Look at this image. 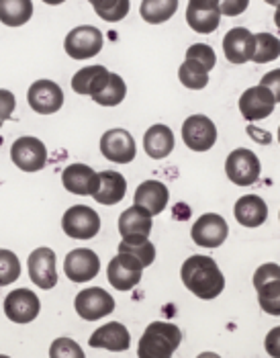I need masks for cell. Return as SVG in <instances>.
Here are the masks:
<instances>
[{"label":"cell","instance_id":"obj_38","mask_svg":"<svg viewBox=\"0 0 280 358\" xmlns=\"http://www.w3.org/2000/svg\"><path fill=\"white\" fill-rule=\"evenodd\" d=\"M248 6H250V0H219V13L223 17H237L246 13Z\"/></svg>","mask_w":280,"mask_h":358},{"label":"cell","instance_id":"obj_10","mask_svg":"<svg viewBox=\"0 0 280 358\" xmlns=\"http://www.w3.org/2000/svg\"><path fill=\"white\" fill-rule=\"evenodd\" d=\"M76 313L86 320V322H96V320H103L105 315H109L115 311V299L111 295L101 289V287H90L84 289L76 295Z\"/></svg>","mask_w":280,"mask_h":358},{"label":"cell","instance_id":"obj_36","mask_svg":"<svg viewBox=\"0 0 280 358\" xmlns=\"http://www.w3.org/2000/svg\"><path fill=\"white\" fill-rule=\"evenodd\" d=\"M50 355L54 358H82L84 357V352H82V348L74 342V340H70V338H57L56 342L52 344V348H50Z\"/></svg>","mask_w":280,"mask_h":358},{"label":"cell","instance_id":"obj_29","mask_svg":"<svg viewBox=\"0 0 280 358\" xmlns=\"http://www.w3.org/2000/svg\"><path fill=\"white\" fill-rule=\"evenodd\" d=\"M125 94H127V84L123 83V78L119 74H112L111 72L105 86L94 96H90V99L96 105H103V107H117V105L123 103Z\"/></svg>","mask_w":280,"mask_h":358},{"label":"cell","instance_id":"obj_5","mask_svg":"<svg viewBox=\"0 0 280 358\" xmlns=\"http://www.w3.org/2000/svg\"><path fill=\"white\" fill-rule=\"evenodd\" d=\"M105 43V37L101 33V29L92 27V25H80V27L72 29L64 41V50L72 59H88L101 54Z\"/></svg>","mask_w":280,"mask_h":358},{"label":"cell","instance_id":"obj_31","mask_svg":"<svg viewBox=\"0 0 280 358\" xmlns=\"http://www.w3.org/2000/svg\"><path fill=\"white\" fill-rule=\"evenodd\" d=\"M119 252H127L131 256H135L141 262L143 268L152 266L154 260H156V246L143 238V236H131V238H123L121 244H119Z\"/></svg>","mask_w":280,"mask_h":358},{"label":"cell","instance_id":"obj_6","mask_svg":"<svg viewBox=\"0 0 280 358\" xmlns=\"http://www.w3.org/2000/svg\"><path fill=\"white\" fill-rule=\"evenodd\" d=\"M61 229L74 240H90L101 231V217L86 205H74L64 213Z\"/></svg>","mask_w":280,"mask_h":358},{"label":"cell","instance_id":"obj_26","mask_svg":"<svg viewBox=\"0 0 280 358\" xmlns=\"http://www.w3.org/2000/svg\"><path fill=\"white\" fill-rule=\"evenodd\" d=\"M109 70L105 66H88L74 74L72 78V90L84 96H94L109 78Z\"/></svg>","mask_w":280,"mask_h":358},{"label":"cell","instance_id":"obj_25","mask_svg":"<svg viewBox=\"0 0 280 358\" xmlns=\"http://www.w3.org/2000/svg\"><path fill=\"white\" fill-rule=\"evenodd\" d=\"M143 148L145 154L154 160L168 158L174 150V134L168 125H152L143 136Z\"/></svg>","mask_w":280,"mask_h":358},{"label":"cell","instance_id":"obj_12","mask_svg":"<svg viewBox=\"0 0 280 358\" xmlns=\"http://www.w3.org/2000/svg\"><path fill=\"white\" fill-rule=\"evenodd\" d=\"M39 311H41V301L29 289H17L8 293L4 299V313L15 324H31L33 320H37Z\"/></svg>","mask_w":280,"mask_h":358},{"label":"cell","instance_id":"obj_33","mask_svg":"<svg viewBox=\"0 0 280 358\" xmlns=\"http://www.w3.org/2000/svg\"><path fill=\"white\" fill-rule=\"evenodd\" d=\"M280 54V41L272 33H258L253 35L252 59L256 64H266L277 59Z\"/></svg>","mask_w":280,"mask_h":358},{"label":"cell","instance_id":"obj_15","mask_svg":"<svg viewBox=\"0 0 280 358\" xmlns=\"http://www.w3.org/2000/svg\"><path fill=\"white\" fill-rule=\"evenodd\" d=\"M229 227L227 221L217 215V213H205L202 217H198L193 225V242L200 248H217L227 240Z\"/></svg>","mask_w":280,"mask_h":358},{"label":"cell","instance_id":"obj_16","mask_svg":"<svg viewBox=\"0 0 280 358\" xmlns=\"http://www.w3.org/2000/svg\"><path fill=\"white\" fill-rule=\"evenodd\" d=\"M101 271V258L96 252L88 248L72 250L64 260V273L72 282L92 280Z\"/></svg>","mask_w":280,"mask_h":358},{"label":"cell","instance_id":"obj_27","mask_svg":"<svg viewBox=\"0 0 280 358\" xmlns=\"http://www.w3.org/2000/svg\"><path fill=\"white\" fill-rule=\"evenodd\" d=\"M33 17L31 0H0V21L8 27H21Z\"/></svg>","mask_w":280,"mask_h":358},{"label":"cell","instance_id":"obj_42","mask_svg":"<svg viewBox=\"0 0 280 358\" xmlns=\"http://www.w3.org/2000/svg\"><path fill=\"white\" fill-rule=\"evenodd\" d=\"M268 4H274V6H279V0H266Z\"/></svg>","mask_w":280,"mask_h":358},{"label":"cell","instance_id":"obj_40","mask_svg":"<svg viewBox=\"0 0 280 358\" xmlns=\"http://www.w3.org/2000/svg\"><path fill=\"white\" fill-rule=\"evenodd\" d=\"M189 6L207 8V10H219V0H189Z\"/></svg>","mask_w":280,"mask_h":358},{"label":"cell","instance_id":"obj_23","mask_svg":"<svg viewBox=\"0 0 280 358\" xmlns=\"http://www.w3.org/2000/svg\"><path fill=\"white\" fill-rule=\"evenodd\" d=\"M127 193V180L121 172L115 170H103L98 172V191L92 194L96 203L101 205H117L125 199Z\"/></svg>","mask_w":280,"mask_h":358},{"label":"cell","instance_id":"obj_14","mask_svg":"<svg viewBox=\"0 0 280 358\" xmlns=\"http://www.w3.org/2000/svg\"><path fill=\"white\" fill-rule=\"evenodd\" d=\"M101 152L115 164H129L135 160V139L125 129H111L101 138Z\"/></svg>","mask_w":280,"mask_h":358},{"label":"cell","instance_id":"obj_13","mask_svg":"<svg viewBox=\"0 0 280 358\" xmlns=\"http://www.w3.org/2000/svg\"><path fill=\"white\" fill-rule=\"evenodd\" d=\"M27 268L31 280L39 289H54L57 285V266L56 252L52 248H37L31 252L27 260Z\"/></svg>","mask_w":280,"mask_h":358},{"label":"cell","instance_id":"obj_41","mask_svg":"<svg viewBox=\"0 0 280 358\" xmlns=\"http://www.w3.org/2000/svg\"><path fill=\"white\" fill-rule=\"evenodd\" d=\"M45 4H61V2H66V0H43Z\"/></svg>","mask_w":280,"mask_h":358},{"label":"cell","instance_id":"obj_21","mask_svg":"<svg viewBox=\"0 0 280 358\" xmlns=\"http://www.w3.org/2000/svg\"><path fill=\"white\" fill-rule=\"evenodd\" d=\"M133 199H135V205L143 207L154 217V215L162 213L168 205V187L162 185L160 180H145L138 187Z\"/></svg>","mask_w":280,"mask_h":358},{"label":"cell","instance_id":"obj_2","mask_svg":"<svg viewBox=\"0 0 280 358\" xmlns=\"http://www.w3.org/2000/svg\"><path fill=\"white\" fill-rule=\"evenodd\" d=\"M182 342V331L168 322L149 324L140 338L138 357L140 358H170Z\"/></svg>","mask_w":280,"mask_h":358},{"label":"cell","instance_id":"obj_22","mask_svg":"<svg viewBox=\"0 0 280 358\" xmlns=\"http://www.w3.org/2000/svg\"><path fill=\"white\" fill-rule=\"evenodd\" d=\"M233 215H235L237 223H242L244 227H260L268 220V205L264 203L262 196L244 194L237 199V203L233 207Z\"/></svg>","mask_w":280,"mask_h":358},{"label":"cell","instance_id":"obj_32","mask_svg":"<svg viewBox=\"0 0 280 358\" xmlns=\"http://www.w3.org/2000/svg\"><path fill=\"white\" fill-rule=\"evenodd\" d=\"M178 78L191 90H202L209 84V70L205 66H200L196 59L186 57L184 64L178 70Z\"/></svg>","mask_w":280,"mask_h":358},{"label":"cell","instance_id":"obj_4","mask_svg":"<svg viewBox=\"0 0 280 358\" xmlns=\"http://www.w3.org/2000/svg\"><path fill=\"white\" fill-rule=\"evenodd\" d=\"M225 172H227V178L233 185H237V187H250V185H253L260 178L262 164H260L258 156L253 154L252 150L237 148V150H233L227 156V160H225Z\"/></svg>","mask_w":280,"mask_h":358},{"label":"cell","instance_id":"obj_34","mask_svg":"<svg viewBox=\"0 0 280 358\" xmlns=\"http://www.w3.org/2000/svg\"><path fill=\"white\" fill-rule=\"evenodd\" d=\"M94 8V13L107 21V23H117L129 15V0H88Z\"/></svg>","mask_w":280,"mask_h":358},{"label":"cell","instance_id":"obj_24","mask_svg":"<svg viewBox=\"0 0 280 358\" xmlns=\"http://www.w3.org/2000/svg\"><path fill=\"white\" fill-rule=\"evenodd\" d=\"M154 229V223H152V215L140 207V205H133L129 209H125L119 217V231H121V238H131V236H143V238H149Z\"/></svg>","mask_w":280,"mask_h":358},{"label":"cell","instance_id":"obj_17","mask_svg":"<svg viewBox=\"0 0 280 358\" xmlns=\"http://www.w3.org/2000/svg\"><path fill=\"white\" fill-rule=\"evenodd\" d=\"M29 107L39 115H54L64 105V92L52 80H37L29 86Z\"/></svg>","mask_w":280,"mask_h":358},{"label":"cell","instance_id":"obj_35","mask_svg":"<svg viewBox=\"0 0 280 358\" xmlns=\"http://www.w3.org/2000/svg\"><path fill=\"white\" fill-rule=\"evenodd\" d=\"M21 276V260L10 250H0V287L15 282Z\"/></svg>","mask_w":280,"mask_h":358},{"label":"cell","instance_id":"obj_18","mask_svg":"<svg viewBox=\"0 0 280 358\" xmlns=\"http://www.w3.org/2000/svg\"><path fill=\"white\" fill-rule=\"evenodd\" d=\"M61 182L68 193L92 196L98 191V172L86 164H70L61 172Z\"/></svg>","mask_w":280,"mask_h":358},{"label":"cell","instance_id":"obj_30","mask_svg":"<svg viewBox=\"0 0 280 358\" xmlns=\"http://www.w3.org/2000/svg\"><path fill=\"white\" fill-rule=\"evenodd\" d=\"M186 23L195 33L200 35H209L213 31H217L221 23V13L219 10H207V8H195L189 6L186 8Z\"/></svg>","mask_w":280,"mask_h":358},{"label":"cell","instance_id":"obj_7","mask_svg":"<svg viewBox=\"0 0 280 358\" xmlns=\"http://www.w3.org/2000/svg\"><path fill=\"white\" fill-rule=\"evenodd\" d=\"M277 103H279V94L270 86L258 84L242 94L240 110L248 121H260V119H266L268 115H272Z\"/></svg>","mask_w":280,"mask_h":358},{"label":"cell","instance_id":"obj_8","mask_svg":"<svg viewBox=\"0 0 280 358\" xmlns=\"http://www.w3.org/2000/svg\"><path fill=\"white\" fill-rule=\"evenodd\" d=\"M141 273H143V266L141 262L127 254V252H119L111 262H109V268H107V276H109V282L117 291H131L140 285Z\"/></svg>","mask_w":280,"mask_h":358},{"label":"cell","instance_id":"obj_28","mask_svg":"<svg viewBox=\"0 0 280 358\" xmlns=\"http://www.w3.org/2000/svg\"><path fill=\"white\" fill-rule=\"evenodd\" d=\"M178 10V0H143L141 2V19L149 25L166 23Z\"/></svg>","mask_w":280,"mask_h":358},{"label":"cell","instance_id":"obj_19","mask_svg":"<svg viewBox=\"0 0 280 358\" xmlns=\"http://www.w3.org/2000/svg\"><path fill=\"white\" fill-rule=\"evenodd\" d=\"M253 33L246 27L231 29L223 37V54L231 64H246L252 59Z\"/></svg>","mask_w":280,"mask_h":358},{"label":"cell","instance_id":"obj_20","mask_svg":"<svg viewBox=\"0 0 280 358\" xmlns=\"http://www.w3.org/2000/svg\"><path fill=\"white\" fill-rule=\"evenodd\" d=\"M129 344H131V334L119 322H111L90 336L92 348H107L112 352H123L129 348Z\"/></svg>","mask_w":280,"mask_h":358},{"label":"cell","instance_id":"obj_1","mask_svg":"<svg viewBox=\"0 0 280 358\" xmlns=\"http://www.w3.org/2000/svg\"><path fill=\"white\" fill-rule=\"evenodd\" d=\"M180 278L198 299H215L225 289L223 273L209 256H191L180 268Z\"/></svg>","mask_w":280,"mask_h":358},{"label":"cell","instance_id":"obj_39","mask_svg":"<svg viewBox=\"0 0 280 358\" xmlns=\"http://www.w3.org/2000/svg\"><path fill=\"white\" fill-rule=\"evenodd\" d=\"M17 107V101H15V94L10 90H0V121H6L13 110Z\"/></svg>","mask_w":280,"mask_h":358},{"label":"cell","instance_id":"obj_11","mask_svg":"<svg viewBox=\"0 0 280 358\" xmlns=\"http://www.w3.org/2000/svg\"><path fill=\"white\" fill-rule=\"evenodd\" d=\"M182 139L193 152H207L217 141V127L205 115H191L182 123Z\"/></svg>","mask_w":280,"mask_h":358},{"label":"cell","instance_id":"obj_3","mask_svg":"<svg viewBox=\"0 0 280 358\" xmlns=\"http://www.w3.org/2000/svg\"><path fill=\"white\" fill-rule=\"evenodd\" d=\"M253 287L258 291V301L266 313H280V268L270 262L253 273Z\"/></svg>","mask_w":280,"mask_h":358},{"label":"cell","instance_id":"obj_37","mask_svg":"<svg viewBox=\"0 0 280 358\" xmlns=\"http://www.w3.org/2000/svg\"><path fill=\"white\" fill-rule=\"evenodd\" d=\"M186 57H191V59H196L200 66H205L209 72L215 68V64H217V55L213 52V48L211 45H205V43H195V45H191L189 48V52H186Z\"/></svg>","mask_w":280,"mask_h":358},{"label":"cell","instance_id":"obj_9","mask_svg":"<svg viewBox=\"0 0 280 358\" xmlns=\"http://www.w3.org/2000/svg\"><path fill=\"white\" fill-rule=\"evenodd\" d=\"M10 160L23 172H37L47 162V148L41 139L33 136L19 138L10 148Z\"/></svg>","mask_w":280,"mask_h":358}]
</instances>
